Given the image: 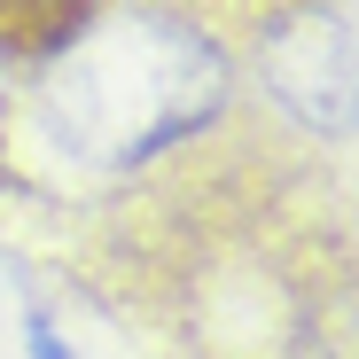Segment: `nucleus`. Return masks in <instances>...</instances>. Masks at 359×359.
I'll use <instances>...</instances> for the list:
<instances>
[{"label":"nucleus","mask_w":359,"mask_h":359,"mask_svg":"<svg viewBox=\"0 0 359 359\" xmlns=\"http://www.w3.org/2000/svg\"><path fill=\"white\" fill-rule=\"evenodd\" d=\"M219 102H226V55L211 47V32L164 8H117L86 24L39 79L47 133L102 172H126L203 133Z\"/></svg>","instance_id":"1"},{"label":"nucleus","mask_w":359,"mask_h":359,"mask_svg":"<svg viewBox=\"0 0 359 359\" xmlns=\"http://www.w3.org/2000/svg\"><path fill=\"white\" fill-rule=\"evenodd\" d=\"M258 79L305 133H359V24L344 8H281L258 32Z\"/></svg>","instance_id":"2"}]
</instances>
